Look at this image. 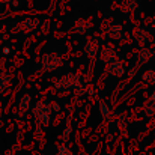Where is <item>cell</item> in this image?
Listing matches in <instances>:
<instances>
[{
	"mask_svg": "<svg viewBox=\"0 0 155 155\" xmlns=\"http://www.w3.org/2000/svg\"><path fill=\"white\" fill-rule=\"evenodd\" d=\"M59 108H60V105H59V104H53V110H56V111H57V110H59Z\"/></svg>",
	"mask_w": 155,
	"mask_h": 155,
	"instance_id": "13",
	"label": "cell"
},
{
	"mask_svg": "<svg viewBox=\"0 0 155 155\" xmlns=\"http://www.w3.org/2000/svg\"><path fill=\"white\" fill-rule=\"evenodd\" d=\"M51 111H53L51 107H50V104L47 103V101H39V103L36 104V107H35V110H33V114H35V117H36L39 127L45 128V127L50 124Z\"/></svg>",
	"mask_w": 155,
	"mask_h": 155,
	"instance_id": "1",
	"label": "cell"
},
{
	"mask_svg": "<svg viewBox=\"0 0 155 155\" xmlns=\"http://www.w3.org/2000/svg\"><path fill=\"white\" fill-rule=\"evenodd\" d=\"M149 101H155V92H154V95H152V97L149 98Z\"/></svg>",
	"mask_w": 155,
	"mask_h": 155,
	"instance_id": "14",
	"label": "cell"
},
{
	"mask_svg": "<svg viewBox=\"0 0 155 155\" xmlns=\"http://www.w3.org/2000/svg\"><path fill=\"white\" fill-rule=\"evenodd\" d=\"M30 101H32V97L30 95H26L23 100H21V103H20V110H21V116L23 114H26L29 110H30Z\"/></svg>",
	"mask_w": 155,
	"mask_h": 155,
	"instance_id": "5",
	"label": "cell"
},
{
	"mask_svg": "<svg viewBox=\"0 0 155 155\" xmlns=\"http://www.w3.org/2000/svg\"><path fill=\"white\" fill-rule=\"evenodd\" d=\"M69 134H71V128H66V130H65V133H63V139L66 140V139L69 137Z\"/></svg>",
	"mask_w": 155,
	"mask_h": 155,
	"instance_id": "12",
	"label": "cell"
},
{
	"mask_svg": "<svg viewBox=\"0 0 155 155\" xmlns=\"http://www.w3.org/2000/svg\"><path fill=\"white\" fill-rule=\"evenodd\" d=\"M38 20H32V18H27L26 21H24V26H26V32H30V30H33L35 27L33 26H38Z\"/></svg>",
	"mask_w": 155,
	"mask_h": 155,
	"instance_id": "8",
	"label": "cell"
},
{
	"mask_svg": "<svg viewBox=\"0 0 155 155\" xmlns=\"http://www.w3.org/2000/svg\"><path fill=\"white\" fill-rule=\"evenodd\" d=\"M151 56H152V53L149 51V50H143V51H140V54H139V66L143 65Z\"/></svg>",
	"mask_w": 155,
	"mask_h": 155,
	"instance_id": "7",
	"label": "cell"
},
{
	"mask_svg": "<svg viewBox=\"0 0 155 155\" xmlns=\"http://www.w3.org/2000/svg\"><path fill=\"white\" fill-rule=\"evenodd\" d=\"M98 48H100V44L97 39H91L87 44H86V53L89 57H95L97 53H98Z\"/></svg>",
	"mask_w": 155,
	"mask_h": 155,
	"instance_id": "4",
	"label": "cell"
},
{
	"mask_svg": "<svg viewBox=\"0 0 155 155\" xmlns=\"http://www.w3.org/2000/svg\"><path fill=\"white\" fill-rule=\"evenodd\" d=\"M108 35H110V38H111V39L119 41V39L122 38V27H120V26H113V27H111V30L108 32Z\"/></svg>",
	"mask_w": 155,
	"mask_h": 155,
	"instance_id": "6",
	"label": "cell"
},
{
	"mask_svg": "<svg viewBox=\"0 0 155 155\" xmlns=\"http://www.w3.org/2000/svg\"><path fill=\"white\" fill-rule=\"evenodd\" d=\"M57 155H74V154H72V151H71L68 146H65V145H63V146H60V148H59Z\"/></svg>",
	"mask_w": 155,
	"mask_h": 155,
	"instance_id": "11",
	"label": "cell"
},
{
	"mask_svg": "<svg viewBox=\"0 0 155 155\" xmlns=\"http://www.w3.org/2000/svg\"><path fill=\"white\" fill-rule=\"evenodd\" d=\"M62 65V60H60V56L56 54V53H51V54H45L42 57V66L45 71H51V69H56Z\"/></svg>",
	"mask_w": 155,
	"mask_h": 155,
	"instance_id": "2",
	"label": "cell"
},
{
	"mask_svg": "<svg viewBox=\"0 0 155 155\" xmlns=\"http://www.w3.org/2000/svg\"><path fill=\"white\" fill-rule=\"evenodd\" d=\"M146 114L151 117L155 116V101H149V104L146 105Z\"/></svg>",
	"mask_w": 155,
	"mask_h": 155,
	"instance_id": "9",
	"label": "cell"
},
{
	"mask_svg": "<svg viewBox=\"0 0 155 155\" xmlns=\"http://www.w3.org/2000/svg\"><path fill=\"white\" fill-rule=\"evenodd\" d=\"M107 71H108L111 75H114V77H122V75H124V72H125V69H124L122 63H120V62H116V60H111V62L108 63Z\"/></svg>",
	"mask_w": 155,
	"mask_h": 155,
	"instance_id": "3",
	"label": "cell"
},
{
	"mask_svg": "<svg viewBox=\"0 0 155 155\" xmlns=\"http://www.w3.org/2000/svg\"><path fill=\"white\" fill-rule=\"evenodd\" d=\"M100 108H101V114H103V117H108V114H110V108H108V105L105 103H101V105H100Z\"/></svg>",
	"mask_w": 155,
	"mask_h": 155,
	"instance_id": "10",
	"label": "cell"
}]
</instances>
